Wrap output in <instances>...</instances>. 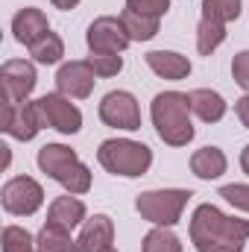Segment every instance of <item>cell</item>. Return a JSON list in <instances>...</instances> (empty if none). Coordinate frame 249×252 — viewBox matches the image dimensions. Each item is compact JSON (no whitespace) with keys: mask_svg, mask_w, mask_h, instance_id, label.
<instances>
[{"mask_svg":"<svg viewBox=\"0 0 249 252\" xmlns=\"http://www.w3.org/2000/svg\"><path fill=\"white\" fill-rule=\"evenodd\" d=\"M0 129H3L9 138L21 141V144L32 141V138L44 129L41 115H38V103H35V100L3 103V124H0Z\"/></svg>","mask_w":249,"mask_h":252,"instance_id":"obj_10","label":"cell"},{"mask_svg":"<svg viewBox=\"0 0 249 252\" xmlns=\"http://www.w3.org/2000/svg\"><path fill=\"white\" fill-rule=\"evenodd\" d=\"M100 121L112 129H124V132H138L141 129V106H138V97L132 91H109L103 100H100V109H97Z\"/></svg>","mask_w":249,"mask_h":252,"instance_id":"obj_6","label":"cell"},{"mask_svg":"<svg viewBox=\"0 0 249 252\" xmlns=\"http://www.w3.org/2000/svg\"><path fill=\"white\" fill-rule=\"evenodd\" d=\"M30 56H32V62L35 64H59L64 56V41L59 32H47L44 38H38L32 47H30Z\"/></svg>","mask_w":249,"mask_h":252,"instance_id":"obj_23","label":"cell"},{"mask_svg":"<svg viewBox=\"0 0 249 252\" xmlns=\"http://www.w3.org/2000/svg\"><path fill=\"white\" fill-rule=\"evenodd\" d=\"M38 85L35 62L30 59H6L0 64V91L3 103H24Z\"/></svg>","mask_w":249,"mask_h":252,"instance_id":"obj_8","label":"cell"},{"mask_svg":"<svg viewBox=\"0 0 249 252\" xmlns=\"http://www.w3.org/2000/svg\"><path fill=\"white\" fill-rule=\"evenodd\" d=\"M241 170H244V173L249 176V144L244 147V150H241Z\"/></svg>","mask_w":249,"mask_h":252,"instance_id":"obj_33","label":"cell"},{"mask_svg":"<svg viewBox=\"0 0 249 252\" xmlns=\"http://www.w3.org/2000/svg\"><path fill=\"white\" fill-rule=\"evenodd\" d=\"M193 190L187 188H153L135 196V211L141 214V220L153 223V226H176L182 223L187 202H190Z\"/></svg>","mask_w":249,"mask_h":252,"instance_id":"obj_4","label":"cell"},{"mask_svg":"<svg viewBox=\"0 0 249 252\" xmlns=\"http://www.w3.org/2000/svg\"><path fill=\"white\" fill-rule=\"evenodd\" d=\"M226 170H229V158H226V153H223L220 147L208 144V147L193 150V156H190V173H193L196 179L214 182V179H220Z\"/></svg>","mask_w":249,"mask_h":252,"instance_id":"obj_18","label":"cell"},{"mask_svg":"<svg viewBox=\"0 0 249 252\" xmlns=\"http://www.w3.org/2000/svg\"><path fill=\"white\" fill-rule=\"evenodd\" d=\"M226 24L211 21V18H199L196 24V53L199 56H211L223 41H226Z\"/></svg>","mask_w":249,"mask_h":252,"instance_id":"obj_19","label":"cell"},{"mask_svg":"<svg viewBox=\"0 0 249 252\" xmlns=\"http://www.w3.org/2000/svg\"><path fill=\"white\" fill-rule=\"evenodd\" d=\"M0 150H3V167H9V161H12V153H9V147H6V144H3V147H0Z\"/></svg>","mask_w":249,"mask_h":252,"instance_id":"obj_34","label":"cell"},{"mask_svg":"<svg viewBox=\"0 0 249 252\" xmlns=\"http://www.w3.org/2000/svg\"><path fill=\"white\" fill-rule=\"evenodd\" d=\"M35 241H38V252H76V238H70L67 229L53 223H44Z\"/></svg>","mask_w":249,"mask_h":252,"instance_id":"obj_21","label":"cell"},{"mask_svg":"<svg viewBox=\"0 0 249 252\" xmlns=\"http://www.w3.org/2000/svg\"><path fill=\"white\" fill-rule=\"evenodd\" d=\"M220 196H223L229 205H235L238 211L249 214V185H244V182H232V185H223V188H220Z\"/></svg>","mask_w":249,"mask_h":252,"instance_id":"obj_28","label":"cell"},{"mask_svg":"<svg viewBox=\"0 0 249 252\" xmlns=\"http://www.w3.org/2000/svg\"><path fill=\"white\" fill-rule=\"evenodd\" d=\"M47 32H50V21H47V15L38 6H24V9L15 12V18H12V35H15L18 44L32 47Z\"/></svg>","mask_w":249,"mask_h":252,"instance_id":"obj_12","label":"cell"},{"mask_svg":"<svg viewBox=\"0 0 249 252\" xmlns=\"http://www.w3.org/2000/svg\"><path fill=\"white\" fill-rule=\"evenodd\" d=\"M147 67L158 76V79H170V82H179V79H187L193 64L187 56L176 53V50H150L144 56Z\"/></svg>","mask_w":249,"mask_h":252,"instance_id":"obj_14","label":"cell"},{"mask_svg":"<svg viewBox=\"0 0 249 252\" xmlns=\"http://www.w3.org/2000/svg\"><path fill=\"white\" fill-rule=\"evenodd\" d=\"M76 161H79L76 150H70V147H64V144H44V147L38 150V156H35L38 170H41L47 179H53V182H59L64 176V170H67L70 164H76Z\"/></svg>","mask_w":249,"mask_h":252,"instance_id":"obj_17","label":"cell"},{"mask_svg":"<svg viewBox=\"0 0 249 252\" xmlns=\"http://www.w3.org/2000/svg\"><path fill=\"white\" fill-rule=\"evenodd\" d=\"M0 250L3 252H38V241L24 229V226H3V235H0Z\"/></svg>","mask_w":249,"mask_h":252,"instance_id":"obj_24","label":"cell"},{"mask_svg":"<svg viewBox=\"0 0 249 252\" xmlns=\"http://www.w3.org/2000/svg\"><path fill=\"white\" fill-rule=\"evenodd\" d=\"M91 167L88 164H82V161H76V164H70L67 170H64V176L59 179V185L64 188V193H73V196H82V193H88L91 190Z\"/></svg>","mask_w":249,"mask_h":252,"instance_id":"obj_26","label":"cell"},{"mask_svg":"<svg viewBox=\"0 0 249 252\" xmlns=\"http://www.w3.org/2000/svg\"><path fill=\"white\" fill-rule=\"evenodd\" d=\"M115 244V220L109 214H94L82 223L76 238V252H103Z\"/></svg>","mask_w":249,"mask_h":252,"instance_id":"obj_13","label":"cell"},{"mask_svg":"<svg viewBox=\"0 0 249 252\" xmlns=\"http://www.w3.org/2000/svg\"><path fill=\"white\" fill-rule=\"evenodd\" d=\"M97 161L106 173L121 179H138L153 167V150L144 141L132 138H109L97 150Z\"/></svg>","mask_w":249,"mask_h":252,"instance_id":"obj_3","label":"cell"},{"mask_svg":"<svg viewBox=\"0 0 249 252\" xmlns=\"http://www.w3.org/2000/svg\"><path fill=\"white\" fill-rule=\"evenodd\" d=\"M190 103L182 91H161L150 103V121L156 126V135L167 147H187L196 135L190 121Z\"/></svg>","mask_w":249,"mask_h":252,"instance_id":"obj_2","label":"cell"},{"mask_svg":"<svg viewBox=\"0 0 249 252\" xmlns=\"http://www.w3.org/2000/svg\"><path fill=\"white\" fill-rule=\"evenodd\" d=\"M232 79L249 94V50L235 53V59H232Z\"/></svg>","mask_w":249,"mask_h":252,"instance_id":"obj_30","label":"cell"},{"mask_svg":"<svg viewBox=\"0 0 249 252\" xmlns=\"http://www.w3.org/2000/svg\"><path fill=\"white\" fill-rule=\"evenodd\" d=\"M85 220H88V208H85V202H82L79 196H73V193H62V196H56V199L47 205V223L62 226L67 232H73V229L82 226Z\"/></svg>","mask_w":249,"mask_h":252,"instance_id":"obj_15","label":"cell"},{"mask_svg":"<svg viewBox=\"0 0 249 252\" xmlns=\"http://www.w3.org/2000/svg\"><path fill=\"white\" fill-rule=\"evenodd\" d=\"M126 9L150 18H164L170 12V0H126Z\"/></svg>","mask_w":249,"mask_h":252,"instance_id":"obj_29","label":"cell"},{"mask_svg":"<svg viewBox=\"0 0 249 252\" xmlns=\"http://www.w3.org/2000/svg\"><path fill=\"white\" fill-rule=\"evenodd\" d=\"M187 103H190V112L202 124H220L226 118V112H229V103L214 88H193V91H187Z\"/></svg>","mask_w":249,"mask_h":252,"instance_id":"obj_16","label":"cell"},{"mask_svg":"<svg viewBox=\"0 0 249 252\" xmlns=\"http://www.w3.org/2000/svg\"><path fill=\"white\" fill-rule=\"evenodd\" d=\"M241 12H244V0H202V18H211L220 24L238 21Z\"/></svg>","mask_w":249,"mask_h":252,"instance_id":"obj_25","label":"cell"},{"mask_svg":"<svg viewBox=\"0 0 249 252\" xmlns=\"http://www.w3.org/2000/svg\"><path fill=\"white\" fill-rule=\"evenodd\" d=\"M187 235L196 252H244L249 241V220L229 217L211 202H199L190 214Z\"/></svg>","mask_w":249,"mask_h":252,"instance_id":"obj_1","label":"cell"},{"mask_svg":"<svg viewBox=\"0 0 249 252\" xmlns=\"http://www.w3.org/2000/svg\"><path fill=\"white\" fill-rule=\"evenodd\" d=\"M182 238L170 226H153L141 241V252H182Z\"/></svg>","mask_w":249,"mask_h":252,"instance_id":"obj_22","label":"cell"},{"mask_svg":"<svg viewBox=\"0 0 249 252\" xmlns=\"http://www.w3.org/2000/svg\"><path fill=\"white\" fill-rule=\"evenodd\" d=\"M0 205L12 217H32L44 205V188L32 176H12L0 190Z\"/></svg>","mask_w":249,"mask_h":252,"instance_id":"obj_5","label":"cell"},{"mask_svg":"<svg viewBox=\"0 0 249 252\" xmlns=\"http://www.w3.org/2000/svg\"><path fill=\"white\" fill-rule=\"evenodd\" d=\"M103 252H118V250H115V247H109V250H103Z\"/></svg>","mask_w":249,"mask_h":252,"instance_id":"obj_35","label":"cell"},{"mask_svg":"<svg viewBox=\"0 0 249 252\" xmlns=\"http://www.w3.org/2000/svg\"><path fill=\"white\" fill-rule=\"evenodd\" d=\"M235 115L244 124V129H249V94H244L241 100H235Z\"/></svg>","mask_w":249,"mask_h":252,"instance_id":"obj_31","label":"cell"},{"mask_svg":"<svg viewBox=\"0 0 249 252\" xmlns=\"http://www.w3.org/2000/svg\"><path fill=\"white\" fill-rule=\"evenodd\" d=\"M35 103H38V115H41L44 129H56L59 135H76L82 129V112L76 103H70V97L53 91V94L38 97Z\"/></svg>","mask_w":249,"mask_h":252,"instance_id":"obj_7","label":"cell"},{"mask_svg":"<svg viewBox=\"0 0 249 252\" xmlns=\"http://www.w3.org/2000/svg\"><path fill=\"white\" fill-rule=\"evenodd\" d=\"M94 85H97V73L88 64V59L62 62L56 70V91L70 100H88L94 94Z\"/></svg>","mask_w":249,"mask_h":252,"instance_id":"obj_11","label":"cell"},{"mask_svg":"<svg viewBox=\"0 0 249 252\" xmlns=\"http://www.w3.org/2000/svg\"><path fill=\"white\" fill-rule=\"evenodd\" d=\"M56 9H62V12H70V9H76L79 6V0H50Z\"/></svg>","mask_w":249,"mask_h":252,"instance_id":"obj_32","label":"cell"},{"mask_svg":"<svg viewBox=\"0 0 249 252\" xmlns=\"http://www.w3.org/2000/svg\"><path fill=\"white\" fill-rule=\"evenodd\" d=\"M85 44L91 53H124L132 44L129 32H126L124 21L115 15H100L88 24L85 30Z\"/></svg>","mask_w":249,"mask_h":252,"instance_id":"obj_9","label":"cell"},{"mask_svg":"<svg viewBox=\"0 0 249 252\" xmlns=\"http://www.w3.org/2000/svg\"><path fill=\"white\" fill-rule=\"evenodd\" d=\"M88 64L94 67L97 79H112V76H118L124 70V56L121 53H91Z\"/></svg>","mask_w":249,"mask_h":252,"instance_id":"obj_27","label":"cell"},{"mask_svg":"<svg viewBox=\"0 0 249 252\" xmlns=\"http://www.w3.org/2000/svg\"><path fill=\"white\" fill-rule=\"evenodd\" d=\"M121 21H124V27H126V32H129L132 41H153V38L158 35V27H161V18L138 15V12H132V9H124Z\"/></svg>","mask_w":249,"mask_h":252,"instance_id":"obj_20","label":"cell"}]
</instances>
